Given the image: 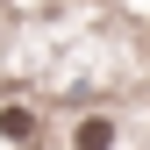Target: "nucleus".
<instances>
[{
    "label": "nucleus",
    "instance_id": "nucleus-2",
    "mask_svg": "<svg viewBox=\"0 0 150 150\" xmlns=\"http://www.w3.org/2000/svg\"><path fill=\"white\" fill-rule=\"evenodd\" d=\"M79 150H107V122H86L79 129Z\"/></svg>",
    "mask_w": 150,
    "mask_h": 150
},
{
    "label": "nucleus",
    "instance_id": "nucleus-1",
    "mask_svg": "<svg viewBox=\"0 0 150 150\" xmlns=\"http://www.w3.org/2000/svg\"><path fill=\"white\" fill-rule=\"evenodd\" d=\"M0 129H7V136H14V143H22V136H29V129H36V122H29V107H7V115H0Z\"/></svg>",
    "mask_w": 150,
    "mask_h": 150
}]
</instances>
